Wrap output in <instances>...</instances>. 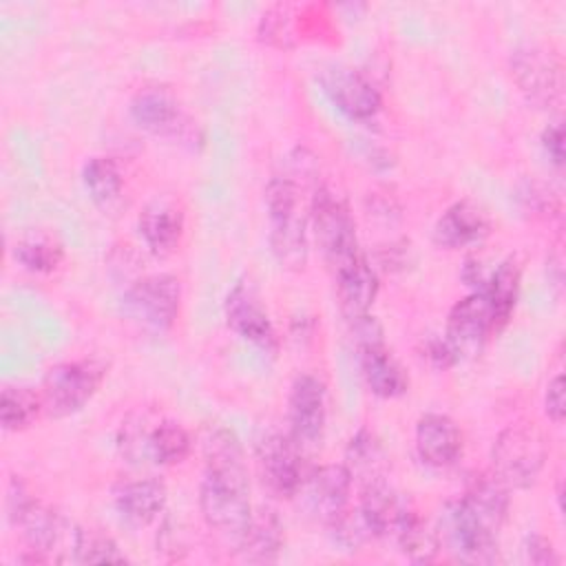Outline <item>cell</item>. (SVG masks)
<instances>
[{"instance_id":"1","label":"cell","mask_w":566,"mask_h":566,"mask_svg":"<svg viewBox=\"0 0 566 566\" xmlns=\"http://www.w3.org/2000/svg\"><path fill=\"white\" fill-rule=\"evenodd\" d=\"M270 219V248L274 259L287 270H303L310 254L307 219L298 206V184L290 175H276L265 186Z\"/></svg>"},{"instance_id":"2","label":"cell","mask_w":566,"mask_h":566,"mask_svg":"<svg viewBox=\"0 0 566 566\" xmlns=\"http://www.w3.org/2000/svg\"><path fill=\"white\" fill-rule=\"evenodd\" d=\"M310 219L318 250L334 274L363 256L358 250L354 217L343 197L332 188L318 186L314 190Z\"/></svg>"},{"instance_id":"3","label":"cell","mask_w":566,"mask_h":566,"mask_svg":"<svg viewBox=\"0 0 566 566\" xmlns=\"http://www.w3.org/2000/svg\"><path fill=\"white\" fill-rule=\"evenodd\" d=\"M546 440L533 422L504 427L491 449L493 475L509 489L531 486L546 462Z\"/></svg>"},{"instance_id":"4","label":"cell","mask_w":566,"mask_h":566,"mask_svg":"<svg viewBox=\"0 0 566 566\" xmlns=\"http://www.w3.org/2000/svg\"><path fill=\"white\" fill-rule=\"evenodd\" d=\"M511 77L520 93L539 108H557L564 99V64L559 55L544 44H522L509 60Z\"/></svg>"},{"instance_id":"5","label":"cell","mask_w":566,"mask_h":566,"mask_svg":"<svg viewBox=\"0 0 566 566\" xmlns=\"http://www.w3.org/2000/svg\"><path fill=\"white\" fill-rule=\"evenodd\" d=\"M104 376L106 365L97 358L53 365L42 380L44 409L57 418L80 411L97 394Z\"/></svg>"},{"instance_id":"6","label":"cell","mask_w":566,"mask_h":566,"mask_svg":"<svg viewBox=\"0 0 566 566\" xmlns=\"http://www.w3.org/2000/svg\"><path fill=\"white\" fill-rule=\"evenodd\" d=\"M181 305V283L172 274H148L135 281L122 298L124 314L144 329L166 332Z\"/></svg>"},{"instance_id":"7","label":"cell","mask_w":566,"mask_h":566,"mask_svg":"<svg viewBox=\"0 0 566 566\" xmlns=\"http://www.w3.org/2000/svg\"><path fill=\"white\" fill-rule=\"evenodd\" d=\"M199 511L210 528L239 537L252 515L248 480L206 473L199 486Z\"/></svg>"},{"instance_id":"8","label":"cell","mask_w":566,"mask_h":566,"mask_svg":"<svg viewBox=\"0 0 566 566\" xmlns=\"http://www.w3.org/2000/svg\"><path fill=\"white\" fill-rule=\"evenodd\" d=\"M256 462L263 482L283 497L296 495L307 478L298 442L279 431H268L256 440Z\"/></svg>"},{"instance_id":"9","label":"cell","mask_w":566,"mask_h":566,"mask_svg":"<svg viewBox=\"0 0 566 566\" xmlns=\"http://www.w3.org/2000/svg\"><path fill=\"white\" fill-rule=\"evenodd\" d=\"M438 537H440V546L444 542L462 562H471V564L497 562V535L480 526L464 511L460 500H453L444 506Z\"/></svg>"},{"instance_id":"10","label":"cell","mask_w":566,"mask_h":566,"mask_svg":"<svg viewBox=\"0 0 566 566\" xmlns=\"http://www.w3.org/2000/svg\"><path fill=\"white\" fill-rule=\"evenodd\" d=\"M321 84L334 106L352 119H371L382 106V97L374 82L352 66L325 69Z\"/></svg>"},{"instance_id":"11","label":"cell","mask_w":566,"mask_h":566,"mask_svg":"<svg viewBox=\"0 0 566 566\" xmlns=\"http://www.w3.org/2000/svg\"><path fill=\"white\" fill-rule=\"evenodd\" d=\"M491 332L495 329L486 296L480 290H473L451 307L444 338L453 347L455 356L462 358L480 354Z\"/></svg>"},{"instance_id":"12","label":"cell","mask_w":566,"mask_h":566,"mask_svg":"<svg viewBox=\"0 0 566 566\" xmlns=\"http://www.w3.org/2000/svg\"><path fill=\"white\" fill-rule=\"evenodd\" d=\"M325 385L314 374L298 376L287 396L290 433L298 444L316 442L325 429Z\"/></svg>"},{"instance_id":"13","label":"cell","mask_w":566,"mask_h":566,"mask_svg":"<svg viewBox=\"0 0 566 566\" xmlns=\"http://www.w3.org/2000/svg\"><path fill=\"white\" fill-rule=\"evenodd\" d=\"M226 321L243 340L261 347L263 352L276 349V334L270 323L268 312L263 310L254 287L245 281H239L226 296Z\"/></svg>"},{"instance_id":"14","label":"cell","mask_w":566,"mask_h":566,"mask_svg":"<svg viewBox=\"0 0 566 566\" xmlns=\"http://www.w3.org/2000/svg\"><path fill=\"white\" fill-rule=\"evenodd\" d=\"M352 480L354 478L345 464H325L305 478L298 493L305 497L307 509L327 524L347 506Z\"/></svg>"},{"instance_id":"15","label":"cell","mask_w":566,"mask_h":566,"mask_svg":"<svg viewBox=\"0 0 566 566\" xmlns=\"http://www.w3.org/2000/svg\"><path fill=\"white\" fill-rule=\"evenodd\" d=\"M358 511L374 537H394L402 520L411 513L407 502L385 482V478L363 482Z\"/></svg>"},{"instance_id":"16","label":"cell","mask_w":566,"mask_h":566,"mask_svg":"<svg viewBox=\"0 0 566 566\" xmlns=\"http://www.w3.org/2000/svg\"><path fill=\"white\" fill-rule=\"evenodd\" d=\"M416 451L429 467H451L462 453V433L449 416L427 413L416 424Z\"/></svg>"},{"instance_id":"17","label":"cell","mask_w":566,"mask_h":566,"mask_svg":"<svg viewBox=\"0 0 566 566\" xmlns=\"http://www.w3.org/2000/svg\"><path fill=\"white\" fill-rule=\"evenodd\" d=\"M489 228L491 223L486 212L478 203L462 199L440 214V219L433 226V241L451 250L464 248L482 241L489 234Z\"/></svg>"},{"instance_id":"18","label":"cell","mask_w":566,"mask_h":566,"mask_svg":"<svg viewBox=\"0 0 566 566\" xmlns=\"http://www.w3.org/2000/svg\"><path fill=\"white\" fill-rule=\"evenodd\" d=\"M460 504L480 526L497 535L509 513V486L493 473L475 475L460 497Z\"/></svg>"},{"instance_id":"19","label":"cell","mask_w":566,"mask_h":566,"mask_svg":"<svg viewBox=\"0 0 566 566\" xmlns=\"http://www.w3.org/2000/svg\"><path fill=\"white\" fill-rule=\"evenodd\" d=\"M237 544L241 557L248 562H274L285 544V528L281 517L265 506L252 511L245 528L237 537Z\"/></svg>"},{"instance_id":"20","label":"cell","mask_w":566,"mask_h":566,"mask_svg":"<svg viewBox=\"0 0 566 566\" xmlns=\"http://www.w3.org/2000/svg\"><path fill=\"white\" fill-rule=\"evenodd\" d=\"M13 522L22 526L24 539L31 546L29 551L42 555L44 559H49V555L55 548H60V544L64 542L66 531H69V522L64 520L62 513H57L55 509L33 500V497L13 517Z\"/></svg>"},{"instance_id":"21","label":"cell","mask_w":566,"mask_h":566,"mask_svg":"<svg viewBox=\"0 0 566 566\" xmlns=\"http://www.w3.org/2000/svg\"><path fill=\"white\" fill-rule=\"evenodd\" d=\"M168 489L157 478L133 480L115 491V509L133 526L150 524L164 511Z\"/></svg>"},{"instance_id":"22","label":"cell","mask_w":566,"mask_h":566,"mask_svg":"<svg viewBox=\"0 0 566 566\" xmlns=\"http://www.w3.org/2000/svg\"><path fill=\"white\" fill-rule=\"evenodd\" d=\"M336 296L343 314L354 321L369 314L376 294H378V276L371 265L360 256L336 274Z\"/></svg>"},{"instance_id":"23","label":"cell","mask_w":566,"mask_h":566,"mask_svg":"<svg viewBox=\"0 0 566 566\" xmlns=\"http://www.w3.org/2000/svg\"><path fill=\"white\" fill-rule=\"evenodd\" d=\"M130 115L144 130L168 135L179 128L181 111L175 95L161 86H146L135 93Z\"/></svg>"},{"instance_id":"24","label":"cell","mask_w":566,"mask_h":566,"mask_svg":"<svg viewBox=\"0 0 566 566\" xmlns=\"http://www.w3.org/2000/svg\"><path fill=\"white\" fill-rule=\"evenodd\" d=\"M137 230L150 252L168 254L181 241L184 214L168 201H153L142 210L137 219Z\"/></svg>"},{"instance_id":"25","label":"cell","mask_w":566,"mask_h":566,"mask_svg":"<svg viewBox=\"0 0 566 566\" xmlns=\"http://www.w3.org/2000/svg\"><path fill=\"white\" fill-rule=\"evenodd\" d=\"M358 352H360L363 376L371 394L380 398H398L407 391L409 378L402 365L391 356V352L382 343L369 345Z\"/></svg>"},{"instance_id":"26","label":"cell","mask_w":566,"mask_h":566,"mask_svg":"<svg viewBox=\"0 0 566 566\" xmlns=\"http://www.w3.org/2000/svg\"><path fill=\"white\" fill-rule=\"evenodd\" d=\"M201 453L206 462V473L248 480L245 455L232 429L221 424L210 427L201 438Z\"/></svg>"},{"instance_id":"27","label":"cell","mask_w":566,"mask_h":566,"mask_svg":"<svg viewBox=\"0 0 566 566\" xmlns=\"http://www.w3.org/2000/svg\"><path fill=\"white\" fill-rule=\"evenodd\" d=\"M520 279H522V270L517 261L506 259L493 272H489L484 285L480 287V292L486 296L495 332L502 329L513 314L517 292H520Z\"/></svg>"},{"instance_id":"28","label":"cell","mask_w":566,"mask_h":566,"mask_svg":"<svg viewBox=\"0 0 566 566\" xmlns=\"http://www.w3.org/2000/svg\"><path fill=\"white\" fill-rule=\"evenodd\" d=\"M394 539L400 553L416 564L431 562L440 551L438 531L431 524H427L413 509L394 533Z\"/></svg>"},{"instance_id":"29","label":"cell","mask_w":566,"mask_h":566,"mask_svg":"<svg viewBox=\"0 0 566 566\" xmlns=\"http://www.w3.org/2000/svg\"><path fill=\"white\" fill-rule=\"evenodd\" d=\"M13 256L29 272L49 274V272H53L62 263L64 250H62V243L57 239H53L46 232H38L35 230V232L22 234L15 241Z\"/></svg>"},{"instance_id":"30","label":"cell","mask_w":566,"mask_h":566,"mask_svg":"<svg viewBox=\"0 0 566 566\" xmlns=\"http://www.w3.org/2000/svg\"><path fill=\"white\" fill-rule=\"evenodd\" d=\"M190 453V436L175 420H157L150 427L146 455L155 464H177Z\"/></svg>"},{"instance_id":"31","label":"cell","mask_w":566,"mask_h":566,"mask_svg":"<svg viewBox=\"0 0 566 566\" xmlns=\"http://www.w3.org/2000/svg\"><path fill=\"white\" fill-rule=\"evenodd\" d=\"M44 407L42 394L31 387L9 385L0 396V422L7 431H22L31 427Z\"/></svg>"},{"instance_id":"32","label":"cell","mask_w":566,"mask_h":566,"mask_svg":"<svg viewBox=\"0 0 566 566\" xmlns=\"http://www.w3.org/2000/svg\"><path fill=\"white\" fill-rule=\"evenodd\" d=\"M345 467L349 469L352 478L358 475L360 482H369L376 478H385L382 469H385V453L380 442L376 440L374 433H369L367 429H360L352 436L347 451H345Z\"/></svg>"},{"instance_id":"33","label":"cell","mask_w":566,"mask_h":566,"mask_svg":"<svg viewBox=\"0 0 566 566\" xmlns=\"http://www.w3.org/2000/svg\"><path fill=\"white\" fill-rule=\"evenodd\" d=\"M82 181L91 195L93 201L97 203H111L119 197L124 179L119 172V166L115 164V159L97 155L91 157L84 168H82Z\"/></svg>"},{"instance_id":"34","label":"cell","mask_w":566,"mask_h":566,"mask_svg":"<svg viewBox=\"0 0 566 566\" xmlns=\"http://www.w3.org/2000/svg\"><path fill=\"white\" fill-rule=\"evenodd\" d=\"M73 555L80 564H122L126 559L117 542L99 528H75Z\"/></svg>"},{"instance_id":"35","label":"cell","mask_w":566,"mask_h":566,"mask_svg":"<svg viewBox=\"0 0 566 566\" xmlns=\"http://www.w3.org/2000/svg\"><path fill=\"white\" fill-rule=\"evenodd\" d=\"M327 528H329V535L334 537V542L347 551H356L358 546H363L367 539L374 537L367 522L363 520L358 506L354 511L345 506L336 517H332L327 522Z\"/></svg>"},{"instance_id":"36","label":"cell","mask_w":566,"mask_h":566,"mask_svg":"<svg viewBox=\"0 0 566 566\" xmlns=\"http://www.w3.org/2000/svg\"><path fill=\"white\" fill-rule=\"evenodd\" d=\"M150 427L153 424L146 420V416H130L122 422L119 433H117V447H119V453L128 462H133V464L148 462L146 444H148Z\"/></svg>"},{"instance_id":"37","label":"cell","mask_w":566,"mask_h":566,"mask_svg":"<svg viewBox=\"0 0 566 566\" xmlns=\"http://www.w3.org/2000/svg\"><path fill=\"white\" fill-rule=\"evenodd\" d=\"M259 35L270 44H279V46L287 44V38L292 35V24L285 7H272L270 11L263 13L259 24Z\"/></svg>"},{"instance_id":"38","label":"cell","mask_w":566,"mask_h":566,"mask_svg":"<svg viewBox=\"0 0 566 566\" xmlns=\"http://www.w3.org/2000/svg\"><path fill=\"white\" fill-rule=\"evenodd\" d=\"M524 553H526V559L531 564H537V566H555V564H559V557H557L551 539H546L544 535H537V533L526 537Z\"/></svg>"},{"instance_id":"39","label":"cell","mask_w":566,"mask_h":566,"mask_svg":"<svg viewBox=\"0 0 566 566\" xmlns=\"http://www.w3.org/2000/svg\"><path fill=\"white\" fill-rule=\"evenodd\" d=\"M544 411L553 422H562L564 420V376L557 374L555 378L548 380L546 385V394H544Z\"/></svg>"},{"instance_id":"40","label":"cell","mask_w":566,"mask_h":566,"mask_svg":"<svg viewBox=\"0 0 566 566\" xmlns=\"http://www.w3.org/2000/svg\"><path fill=\"white\" fill-rule=\"evenodd\" d=\"M422 356L438 369H447L458 360V356H455V352H453V347L449 345L447 338H429L424 343V354Z\"/></svg>"},{"instance_id":"41","label":"cell","mask_w":566,"mask_h":566,"mask_svg":"<svg viewBox=\"0 0 566 566\" xmlns=\"http://www.w3.org/2000/svg\"><path fill=\"white\" fill-rule=\"evenodd\" d=\"M542 146L555 166L564 164V128L559 122L548 124L542 130Z\"/></svg>"}]
</instances>
